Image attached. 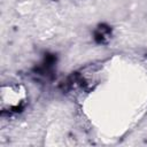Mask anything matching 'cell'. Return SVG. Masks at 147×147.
<instances>
[{"instance_id":"6da1fadb","label":"cell","mask_w":147,"mask_h":147,"mask_svg":"<svg viewBox=\"0 0 147 147\" xmlns=\"http://www.w3.org/2000/svg\"><path fill=\"white\" fill-rule=\"evenodd\" d=\"M110 34V30L108 26H105V25H101L98 28V30L95 31V40L98 42H105L108 37Z\"/></svg>"}]
</instances>
